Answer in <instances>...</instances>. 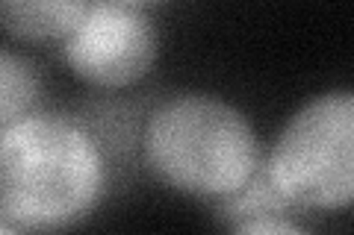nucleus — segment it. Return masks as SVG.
Returning <instances> with one entry per match:
<instances>
[{
  "instance_id": "nucleus-8",
  "label": "nucleus",
  "mask_w": 354,
  "mask_h": 235,
  "mask_svg": "<svg viewBox=\"0 0 354 235\" xmlns=\"http://www.w3.org/2000/svg\"><path fill=\"white\" fill-rule=\"evenodd\" d=\"M9 232H18L12 223H6V221H0V235H9Z\"/></svg>"
},
{
  "instance_id": "nucleus-7",
  "label": "nucleus",
  "mask_w": 354,
  "mask_h": 235,
  "mask_svg": "<svg viewBox=\"0 0 354 235\" xmlns=\"http://www.w3.org/2000/svg\"><path fill=\"white\" fill-rule=\"evenodd\" d=\"M234 229H236V232H260V235H266V232H274V235L292 232V235H298V232H301V227H298V223L286 221L283 215H257V218H245V221L234 223Z\"/></svg>"
},
{
  "instance_id": "nucleus-1",
  "label": "nucleus",
  "mask_w": 354,
  "mask_h": 235,
  "mask_svg": "<svg viewBox=\"0 0 354 235\" xmlns=\"http://www.w3.org/2000/svg\"><path fill=\"white\" fill-rule=\"evenodd\" d=\"M109 171L88 132L62 115L27 112L0 127V221L15 229H65L88 218Z\"/></svg>"
},
{
  "instance_id": "nucleus-3",
  "label": "nucleus",
  "mask_w": 354,
  "mask_h": 235,
  "mask_svg": "<svg viewBox=\"0 0 354 235\" xmlns=\"http://www.w3.org/2000/svg\"><path fill=\"white\" fill-rule=\"evenodd\" d=\"M266 180L290 206L346 209L354 197V94H319L286 121Z\"/></svg>"
},
{
  "instance_id": "nucleus-9",
  "label": "nucleus",
  "mask_w": 354,
  "mask_h": 235,
  "mask_svg": "<svg viewBox=\"0 0 354 235\" xmlns=\"http://www.w3.org/2000/svg\"><path fill=\"white\" fill-rule=\"evenodd\" d=\"M118 3H127V6H142V3H153V0H118Z\"/></svg>"
},
{
  "instance_id": "nucleus-4",
  "label": "nucleus",
  "mask_w": 354,
  "mask_h": 235,
  "mask_svg": "<svg viewBox=\"0 0 354 235\" xmlns=\"http://www.w3.org/2000/svg\"><path fill=\"white\" fill-rule=\"evenodd\" d=\"M62 56L83 83L124 88L151 71L157 59V30L136 6L95 0L65 36Z\"/></svg>"
},
{
  "instance_id": "nucleus-6",
  "label": "nucleus",
  "mask_w": 354,
  "mask_h": 235,
  "mask_svg": "<svg viewBox=\"0 0 354 235\" xmlns=\"http://www.w3.org/2000/svg\"><path fill=\"white\" fill-rule=\"evenodd\" d=\"M41 83L36 68L12 50L0 48V127L27 115L39 100Z\"/></svg>"
},
{
  "instance_id": "nucleus-2",
  "label": "nucleus",
  "mask_w": 354,
  "mask_h": 235,
  "mask_svg": "<svg viewBox=\"0 0 354 235\" xmlns=\"http://www.w3.org/2000/svg\"><path fill=\"white\" fill-rule=\"evenodd\" d=\"M145 156L165 185L207 200L236 194L260 167L248 118L209 94H177L153 109L145 127Z\"/></svg>"
},
{
  "instance_id": "nucleus-5",
  "label": "nucleus",
  "mask_w": 354,
  "mask_h": 235,
  "mask_svg": "<svg viewBox=\"0 0 354 235\" xmlns=\"http://www.w3.org/2000/svg\"><path fill=\"white\" fill-rule=\"evenodd\" d=\"M88 0H0V30L21 41L65 39Z\"/></svg>"
}]
</instances>
